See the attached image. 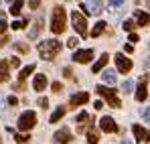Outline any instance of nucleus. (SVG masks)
<instances>
[{
    "mask_svg": "<svg viewBox=\"0 0 150 144\" xmlns=\"http://www.w3.org/2000/svg\"><path fill=\"white\" fill-rule=\"evenodd\" d=\"M59 51H61V43L55 41V39H45V41L39 43V53H41V57L47 59V61L55 59V57L59 55Z\"/></svg>",
    "mask_w": 150,
    "mask_h": 144,
    "instance_id": "nucleus-1",
    "label": "nucleus"
},
{
    "mask_svg": "<svg viewBox=\"0 0 150 144\" xmlns=\"http://www.w3.org/2000/svg\"><path fill=\"white\" fill-rule=\"evenodd\" d=\"M51 31L55 35L65 31V8L63 6H55L53 8V18H51Z\"/></svg>",
    "mask_w": 150,
    "mask_h": 144,
    "instance_id": "nucleus-2",
    "label": "nucleus"
},
{
    "mask_svg": "<svg viewBox=\"0 0 150 144\" xmlns=\"http://www.w3.org/2000/svg\"><path fill=\"white\" fill-rule=\"evenodd\" d=\"M71 23H73V28L79 33L81 39L87 37V23H85V16H83L81 12H77V10L71 12Z\"/></svg>",
    "mask_w": 150,
    "mask_h": 144,
    "instance_id": "nucleus-3",
    "label": "nucleus"
},
{
    "mask_svg": "<svg viewBox=\"0 0 150 144\" xmlns=\"http://www.w3.org/2000/svg\"><path fill=\"white\" fill-rule=\"evenodd\" d=\"M37 124V114L35 112H25V114H21V118H18V130H30L33 126Z\"/></svg>",
    "mask_w": 150,
    "mask_h": 144,
    "instance_id": "nucleus-4",
    "label": "nucleus"
},
{
    "mask_svg": "<svg viewBox=\"0 0 150 144\" xmlns=\"http://www.w3.org/2000/svg\"><path fill=\"white\" fill-rule=\"evenodd\" d=\"M96 92H98L100 96L105 97V101H108L112 108H120V99L116 97V92H114V89H108V87H103V85H98Z\"/></svg>",
    "mask_w": 150,
    "mask_h": 144,
    "instance_id": "nucleus-5",
    "label": "nucleus"
},
{
    "mask_svg": "<svg viewBox=\"0 0 150 144\" xmlns=\"http://www.w3.org/2000/svg\"><path fill=\"white\" fill-rule=\"evenodd\" d=\"M114 59H116V65H118V71L120 73H128L130 69H132V61L126 57L124 53H118Z\"/></svg>",
    "mask_w": 150,
    "mask_h": 144,
    "instance_id": "nucleus-6",
    "label": "nucleus"
},
{
    "mask_svg": "<svg viewBox=\"0 0 150 144\" xmlns=\"http://www.w3.org/2000/svg\"><path fill=\"white\" fill-rule=\"evenodd\" d=\"M91 59H93V51L91 49H81V51L73 53V61H77V63H89Z\"/></svg>",
    "mask_w": 150,
    "mask_h": 144,
    "instance_id": "nucleus-7",
    "label": "nucleus"
},
{
    "mask_svg": "<svg viewBox=\"0 0 150 144\" xmlns=\"http://www.w3.org/2000/svg\"><path fill=\"white\" fill-rule=\"evenodd\" d=\"M55 142L57 144H69L71 142V132H69V128L57 130V132H55Z\"/></svg>",
    "mask_w": 150,
    "mask_h": 144,
    "instance_id": "nucleus-8",
    "label": "nucleus"
},
{
    "mask_svg": "<svg viewBox=\"0 0 150 144\" xmlns=\"http://www.w3.org/2000/svg\"><path fill=\"white\" fill-rule=\"evenodd\" d=\"M100 126L103 132H116L118 130V124H116V120L114 118H110V116H103L100 120Z\"/></svg>",
    "mask_w": 150,
    "mask_h": 144,
    "instance_id": "nucleus-9",
    "label": "nucleus"
},
{
    "mask_svg": "<svg viewBox=\"0 0 150 144\" xmlns=\"http://www.w3.org/2000/svg\"><path fill=\"white\" fill-rule=\"evenodd\" d=\"M89 101V94L87 92H81V94H75L71 96V108H77V106H83Z\"/></svg>",
    "mask_w": 150,
    "mask_h": 144,
    "instance_id": "nucleus-10",
    "label": "nucleus"
},
{
    "mask_svg": "<svg viewBox=\"0 0 150 144\" xmlns=\"http://www.w3.org/2000/svg\"><path fill=\"white\" fill-rule=\"evenodd\" d=\"M33 87H35L37 92H43V89L47 87V77H45L43 73H39V75L35 77V81H33Z\"/></svg>",
    "mask_w": 150,
    "mask_h": 144,
    "instance_id": "nucleus-11",
    "label": "nucleus"
},
{
    "mask_svg": "<svg viewBox=\"0 0 150 144\" xmlns=\"http://www.w3.org/2000/svg\"><path fill=\"white\" fill-rule=\"evenodd\" d=\"M146 89H148V85H146V79H144V81L138 85V89H136V99H138V101H144V99L148 97V92H146Z\"/></svg>",
    "mask_w": 150,
    "mask_h": 144,
    "instance_id": "nucleus-12",
    "label": "nucleus"
},
{
    "mask_svg": "<svg viewBox=\"0 0 150 144\" xmlns=\"http://www.w3.org/2000/svg\"><path fill=\"white\" fill-rule=\"evenodd\" d=\"M132 132H134V136H136V140H148V132H146V128H142V126H134L132 128Z\"/></svg>",
    "mask_w": 150,
    "mask_h": 144,
    "instance_id": "nucleus-13",
    "label": "nucleus"
},
{
    "mask_svg": "<svg viewBox=\"0 0 150 144\" xmlns=\"http://www.w3.org/2000/svg\"><path fill=\"white\" fill-rule=\"evenodd\" d=\"M33 71H35V65H33V63H30V65H26V67H23V69H21V73H18V83H25V79Z\"/></svg>",
    "mask_w": 150,
    "mask_h": 144,
    "instance_id": "nucleus-14",
    "label": "nucleus"
},
{
    "mask_svg": "<svg viewBox=\"0 0 150 144\" xmlns=\"http://www.w3.org/2000/svg\"><path fill=\"white\" fill-rule=\"evenodd\" d=\"M65 112H67V108H65V106H59V108H57V110H55V112H53V116H51V124H55V122H59L61 120V118H63V116H65Z\"/></svg>",
    "mask_w": 150,
    "mask_h": 144,
    "instance_id": "nucleus-15",
    "label": "nucleus"
},
{
    "mask_svg": "<svg viewBox=\"0 0 150 144\" xmlns=\"http://www.w3.org/2000/svg\"><path fill=\"white\" fill-rule=\"evenodd\" d=\"M87 10L89 12H93V14H100L101 12V4H100V0H87Z\"/></svg>",
    "mask_w": 150,
    "mask_h": 144,
    "instance_id": "nucleus-16",
    "label": "nucleus"
},
{
    "mask_svg": "<svg viewBox=\"0 0 150 144\" xmlns=\"http://www.w3.org/2000/svg\"><path fill=\"white\" fill-rule=\"evenodd\" d=\"M87 120H89V114H87V112H81V114L75 118V124H77V132H79V130H83V124H85Z\"/></svg>",
    "mask_w": 150,
    "mask_h": 144,
    "instance_id": "nucleus-17",
    "label": "nucleus"
},
{
    "mask_svg": "<svg viewBox=\"0 0 150 144\" xmlns=\"http://www.w3.org/2000/svg\"><path fill=\"white\" fill-rule=\"evenodd\" d=\"M43 18H37L35 24H33V28H30V33H28V39H37V35H39V31H41V26H43Z\"/></svg>",
    "mask_w": 150,
    "mask_h": 144,
    "instance_id": "nucleus-18",
    "label": "nucleus"
},
{
    "mask_svg": "<svg viewBox=\"0 0 150 144\" xmlns=\"http://www.w3.org/2000/svg\"><path fill=\"white\" fill-rule=\"evenodd\" d=\"M8 79V63L6 61H0V83Z\"/></svg>",
    "mask_w": 150,
    "mask_h": 144,
    "instance_id": "nucleus-19",
    "label": "nucleus"
},
{
    "mask_svg": "<svg viewBox=\"0 0 150 144\" xmlns=\"http://www.w3.org/2000/svg\"><path fill=\"white\" fill-rule=\"evenodd\" d=\"M105 26H108V23H103V21H100V23L93 26V31H91V37H100L101 33L105 31Z\"/></svg>",
    "mask_w": 150,
    "mask_h": 144,
    "instance_id": "nucleus-20",
    "label": "nucleus"
},
{
    "mask_svg": "<svg viewBox=\"0 0 150 144\" xmlns=\"http://www.w3.org/2000/svg\"><path fill=\"white\" fill-rule=\"evenodd\" d=\"M100 142V134L91 128V130H87V144H98Z\"/></svg>",
    "mask_w": 150,
    "mask_h": 144,
    "instance_id": "nucleus-21",
    "label": "nucleus"
},
{
    "mask_svg": "<svg viewBox=\"0 0 150 144\" xmlns=\"http://www.w3.org/2000/svg\"><path fill=\"white\" fill-rule=\"evenodd\" d=\"M103 81L110 83V85H114V83H116V71H112V69L103 71Z\"/></svg>",
    "mask_w": 150,
    "mask_h": 144,
    "instance_id": "nucleus-22",
    "label": "nucleus"
},
{
    "mask_svg": "<svg viewBox=\"0 0 150 144\" xmlns=\"http://www.w3.org/2000/svg\"><path fill=\"white\" fill-rule=\"evenodd\" d=\"M23 6H25V0H14V4L10 6V12H12V14H21Z\"/></svg>",
    "mask_w": 150,
    "mask_h": 144,
    "instance_id": "nucleus-23",
    "label": "nucleus"
},
{
    "mask_svg": "<svg viewBox=\"0 0 150 144\" xmlns=\"http://www.w3.org/2000/svg\"><path fill=\"white\" fill-rule=\"evenodd\" d=\"M105 63H108V55H101L100 59H98V63L93 65V71H91V73H98V71H100V69H101V67L105 65Z\"/></svg>",
    "mask_w": 150,
    "mask_h": 144,
    "instance_id": "nucleus-24",
    "label": "nucleus"
},
{
    "mask_svg": "<svg viewBox=\"0 0 150 144\" xmlns=\"http://www.w3.org/2000/svg\"><path fill=\"white\" fill-rule=\"evenodd\" d=\"M136 18H138V26H146L148 24V14L146 12H136Z\"/></svg>",
    "mask_w": 150,
    "mask_h": 144,
    "instance_id": "nucleus-25",
    "label": "nucleus"
},
{
    "mask_svg": "<svg viewBox=\"0 0 150 144\" xmlns=\"http://www.w3.org/2000/svg\"><path fill=\"white\" fill-rule=\"evenodd\" d=\"M132 87H134V83H132L130 79H124V83H122V92H124V94H130Z\"/></svg>",
    "mask_w": 150,
    "mask_h": 144,
    "instance_id": "nucleus-26",
    "label": "nucleus"
},
{
    "mask_svg": "<svg viewBox=\"0 0 150 144\" xmlns=\"http://www.w3.org/2000/svg\"><path fill=\"white\" fill-rule=\"evenodd\" d=\"M14 140H16L18 144H25V142L30 140V136H28V134H14Z\"/></svg>",
    "mask_w": 150,
    "mask_h": 144,
    "instance_id": "nucleus-27",
    "label": "nucleus"
},
{
    "mask_svg": "<svg viewBox=\"0 0 150 144\" xmlns=\"http://www.w3.org/2000/svg\"><path fill=\"white\" fill-rule=\"evenodd\" d=\"M122 26H124V31H130V33H132V31H134V26H136V23H134V21H126Z\"/></svg>",
    "mask_w": 150,
    "mask_h": 144,
    "instance_id": "nucleus-28",
    "label": "nucleus"
},
{
    "mask_svg": "<svg viewBox=\"0 0 150 144\" xmlns=\"http://www.w3.org/2000/svg\"><path fill=\"white\" fill-rule=\"evenodd\" d=\"M37 104H39L43 110H47V108H49V99H47V97H39V101H37Z\"/></svg>",
    "mask_w": 150,
    "mask_h": 144,
    "instance_id": "nucleus-29",
    "label": "nucleus"
},
{
    "mask_svg": "<svg viewBox=\"0 0 150 144\" xmlns=\"http://www.w3.org/2000/svg\"><path fill=\"white\" fill-rule=\"evenodd\" d=\"M14 47L18 49V51H21V53H28V45H25V43H16V45H14Z\"/></svg>",
    "mask_w": 150,
    "mask_h": 144,
    "instance_id": "nucleus-30",
    "label": "nucleus"
},
{
    "mask_svg": "<svg viewBox=\"0 0 150 144\" xmlns=\"http://www.w3.org/2000/svg\"><path fill=\"white\" fill-rule=\"evenodd\" d=\"M128 41H130V45H132V43H138L140 39H138V35H136V33H130V37H128Z\"/></svg>",
    "mask_w": 150,
    "mask_h": 144,
    "instance_id": "nucleus-31",
    "label": "nucleus"
},
{
    "mask_svg": "<svg viewBox=\"0 0 150 144\" xmlns=\"http://www.w3.org/2000/svg\"><path fill=\"white\" fill-rule=\"evenodd\" d=\"M77 43H79V41H77V39H75V37H71V39H69V41H67V47L75 49V47H77Z\"/></svg>",
    "mask_w": 150,
    "mask_h": 144,
    "instance_id": "nucleus-32",
    "label": "nucleus"
},
{
    "mask_svg": "<svg viewBox=\"0 0 150 144\" xmlns=\"http://www.w3.org/2000/svg\"><path fill=\"white\" fill-rule=\"evenodd\" d=\"M6 101H8V106H12V108H14V106L18 104V99H16V97H14V96H10V97H8V99H6Z\"/></svg>",
    "mask_w": 150,
    "mask_h": 144,
    "instance_id": "nucleus-33",
    "label": "nucleus"
},
{
    "mask_svg": "<svg viewBox=\"0 0 150 144\" xmlns=\"http://www.w3.org/2000/svg\"><path fill=\"white\" fill-rule=\"evenodd\" d=\"M39 4H41V0H28V6L30 8H39Z\"/></svg>",
    "mask_w": 150,
    "mask_h": 144,
    "instance_id": "nucleus-34",
    "label": "nucleus"
},
{
    "mask_svg": "<svg viewBox=\"0 0 150 144\" xmlns=\"http://www.w3.org/2000/svg\"><path fill=\"white\" fill-rule=\"evenodd\" d=\"M10 63H12V67H18V65H21V59H18V57H12Z\"/></svg>",
    "mask_w": 150,
    "mask_h": 144,
    "instance_id": "nucleus-35",
    "label": "nucleus"
},
{
    "mask_svg": "<svg viewBox=\"0 0 150 144\" xmlns=\"http://www.w3.org/2000/svg\"><path fill=\"white\" fill-rule=\"evenodd\" d=\"M122 2H124V0H110V6H112V8H116V6H120Z\"/></svg>",
    "mask_w": 150,
    "mask_h": 144,
    "instance_id": "nucleus-36",
    "label": "nucleus"
},
{
    "mask_svg": "<svg viewBox=\"0 0 150 144\" xmlns=\"http://www.w3.org/2000/svg\"><path fill=\"white\" fill-rule=\"evenodd\" d=\"M63 73H65V77H69V79L73 77V71H71L69 67H65V69H63Z\"/></svg>",
    "mask_w": 150,
    "mask_h": 144,
    "instance_id": "nucleus-37",
    "label": "nucleus"
},
{
    "mask_svg": "<svg viewBox=\"0 0 150 144\" xmlns=\"http://www.w3.org/2000/svg\"><path fill=\"white\" fill-rule=\"evenodd\" d=\"M61 89H63V87H61V83H59V81H55V83H53V92H61Z\"/></svg>",
    "mask_w": 150,
    "mask_h": 144,
    "instance_id": "nucleus-38",
    "label": "nucleus"
},
{
    "mask_svg": "<svg viewBox=\"0 0 150 144\" xmlns=\"http://www.w3.org/2000/svg\"><path fill=\"white\" fill-rule=\"evenodd\" d=\"M6 28H8V24L4 23V21H0V35H2V33H4Z\"/></svg>",
    "mask_w": 150,
    "mask_h": 144,
    "instance_id": "nucleus-39",
    "label": "nucleus"
},
{
    "mask_svg": "<svg viewBox=\"0 0 150 144\" xmlns=\"http://www.w3.org/2000/svg\"><path fill=\"white\" fill-rule=\"evenodd\" d=\"M0 114H4V96H0Z\"/></svg>",
    "mask_w": 150,
    "mask_h": 144,
    "instance_id": "nucleus-40",
    "label": "nucleus"
},
{
    "mask_svg": "<svg viewBox=\"0 0 150 144\" xmlns=\"http://www.w3.org/2000/svg\"><path fill=\"white\" fill-rule=\"evenodd\" d=\"M79 8H81V10H83V14H91V12H89V10H87V6H85V4H79Z\"/></svg>",
    "mask_w": 150,
    "mask_h": 144,
    "instance_id": "nucleus-41",
    "label": "nucleus"
},
{
    "mask_svg": "<svg viewBox=\"0 0 150 144\" xmlns=\"http://www.w3.org/2000/svg\"><path fill=\"white\" fill-rule=\"evenodd\" d=\"M93 108H96V110H101V108H103V101H96Z\"/></svg>",
    "mask_w": 150,
    "mask_h": 144,
    "instance_id": "nucleus-42",
    "label": "nucleus"
},
{
    "mask_svg": "<svg viewBox=\"0 0 150 144\" xmlns=\"http://www.w3.org/2000/svg\"><path fill=\"white\" fill-rule=\"evenodd\" d=\"M124 49H126V53H132L134 51V45H124Z\"/></svg>",
    "mask_w": 150,
    "mask_h": 144,
    "instance_id": "nucleus-43",
    "label": "nucleus"
},
{
    "mask_svg": "<svg viewBox=\"0 0 150 144\" xmlns=\"http://www.w3.org/2000/svg\"><path fill=\"white\" fill-rule=\"evenodd\" d=\"M6 41H8V37H0V47H4V45H6Z\"/></svg>",
    "mask_w": 150,
    "mask_h": 144,
    "instance_id": "nucleus-44",
    "label": "nucleus"
},
{
    "mask_svg": "<svg viewBox=\"0 0 150 144\" xmlns=\"http://www.w3.org/2000/svg\"><path fill=\"white\" fill-rule=\"evenodd\" d=\"M142 116H144V120H148V118H150V110H148V108L144 110V114H142Z\"/></svg>",
    "mask_w": 150,
    "mask_h": 144,
    "instance_id": "nucleus-45",
    "label": "nucleus"
},
{
    "mask_svg": "<svg viewBox=\"0 0 150 144\" xmlns=\"http://www.w3.org/2000/svg\"><path fill=\"white\" fill-rule=\"evenodd\" d=\"M122 144H132V142H130V140H122Z\"/></svg>",
    "mask_w": 150,
    "mask_h": 144,
    "instance_id": "nucleus-46",
    "label": "nucleus"
}]
</instances>
